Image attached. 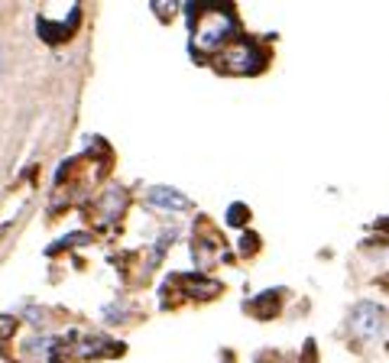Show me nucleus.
Returning <instances> with one entry per match:
<instances>
[{"label":"nucleus","mask_w":389,"mask_h":363,"mask_svg":"<svg viewBox=\"0 0 389 363\" xmlns=\"http://www.w3.org/2000/svg\"><path fill=\"white\" fill-rule=\"evenodd\" d=\"M188 29H192V52L198 59V52L204 55H218L220 49H228L230 39H237L240 23L230 7H214V4H185Z\"/></svg>","instance_id":"nucleus-1"},{"label":"nucleus","mask_w":389,"mask_h":363,"mask_svg":"<svg viewBox=\"0 0 389 363\" xmlns=\"http://www.w3.org/2000/svg\"><path fill=\"white\" fill-rule=\"evenodd\" d=\"M266 62H270V55L246 36H237L228 49H220L214 55V68L220 75H260Z\"/></svg>","instance_id":"nucleus-2"},{"label":"nucleus","mask_w":389,"mask_h":363,"mask_svg":"<svg viewBox=\"0 0 389 363\" xmlns=\"http://www.w3.org/2000/svg\"><path fill=\"white\" fill-rule=\"evenodd\" d=\"M347 328L354 334L357 341H364V344H373V341H380L383 328H386V308L376 302H357L350 308V318H347Z\"/></svg>","instance_id":"nucleus-3"},{"label":"nucleus","mask_w":389,"mask_h":363,"mask_svg":"<svg viewBox=\"0 0 389 363\" xmlns=\"http://www.w3.org/2000/svg\"><path fill=\"white\" fill-rule=\"evenodd\" d=\"M143 202L150 208H156V211H192V198L172 185H152Z\"/></svg>","instance_id":"nucleus-4"},{"label":"nucleus","mask_w":389,"mask_h":363,"mask_svg":"<svg viewBox=\"0 0 389 363\" xmlns=\"http://www.w3.org/2000/svg\"><path fill=\"white\" fill-rule=\"evenodd\" d=\"M124 211H127V188H124V185L104 188L101 202H98V220H101V227H107V224L120 220V218H124Z\"/></svg>","instance_id":"nucleus-5"},{"label":"nucleus","mask_w":389,"mask_h":363,"mask_svg":"<svg viewBox=\"0 0 389 363\" xmlns=\"http://www.w3.org/2000/svg\"><path fill=\"white\" fill-rule=\"evenodd\" d=\"M176 282L182 286V292H185L188 298H198V302H208V298H214L220 292V282H214V279L208 276H194V272H185V276H176Z\"/></svg>","instance_id":"nucleus-6"},{"label":"nucleus","mask_w":389,"mask_h":363,"mask_svg":"<svg viewBox=\"0 0 389 363\" xmlns=\"http://www.w3.org/2000/svg\"><path fill=\"white\" fill-rule=\"evenodd\" d=\"M117 350H124V347L110 344V338H104V334H88L85 341H81V347H78V354L81 357H104V354H117Z\"/></svg>","instance_id":"nucleus-7"},{"label":"nucleus","mask_w":389,"mask_h":363,"mask_svg":"<svg viewBox=\"0 0 389 363\" xmlns=\"http://www.w3.org/2000/svg\"><path fill=\"white\" fill-rule=\"evenodd\" d=\"M270 305H276L279 308V289H270V292H263V296H256L253 302H246V312H253L256 318H272V308Z\"/></svg>","instance_id":"nucleus-8"},{"label":"nucleus","mask_w":389,"mask_h":363,"mask_svg":"<svg viewBox=\"0 0 389 363\" xmlns=\"http://www.w3.org/2000/svg\"><path fill=\"white\" fill-rule=\"evenodd\" d=\"M250 218V211H246V204L244 202H234L228 208V214H224V224L228 227H244V220Z\"/></svg>","instance_id":"nucleus-9"},{"label":"nucleus","mask_w":389,"mask_h":363,"mask_svg":"<svg viewBox=\"0 0 389 363\" xmlns=\"http://www.w3.org/2000/svg\"><path fill=\"white\" fill-rule=\"evenodd\" d=\"M75 244H88V234H68L65 240H59V244L49 246V253H55V250H62V246H75Z\"/></svg>","instance_id":"nucleus-10"},{"label":"nucleus","mask_w":389,"mask_h":363,"mask_svg":"<svg viewBox=\"0 0 389 363\" xmlns=\"http://www.w3.org/2000/svg\"><path fill=\"white\" fill-rule=\"evenodd\" d=\"M150 7H152V13H156L159 20H172V17H176V7H166V0H152Z\"/></svg>","instance_id":"nucleus-11"},{"label":"nucleus","mask_w":389,"mask_h":363,"mask_svg":"<svg viewBox=\"0 0 389 363\" xmlns=\"http://www.w3.org/2000/svg\"><path fill=\"white\" fill-rule=\"evenodd\" d=\"M256 246H260L256 234H253V230H246V234H244V240H240V253H253Z\"/></svg>","instance_id":"nucleus-12"},{"label":"nucleus","mask_w":389,"mask_h":363,"mask_svg":"<svg viewBox=\"0 0 389 363\" xmlns=\"http://www.w3.org/2000/svg\"><path fill=\"white\" fill-rule=\"evenodd\" d=\"M380 227H383V230H386V234H389V218H386V220H380Z\"/></svg>","instance_id":"nucleus-13"},{"label":"nucleus","mask_w":389,"mask_h":363,"mask_svg":"<svg viewBox=\"0 0 389 363\" xmlns=\"http://www.w3.org/2000/svg\"><path fill=\"white\" fill-rule=\"evenodd\" d=\"M0 62H4V59H0Z\"/></svg>","instance_id":"nucleus-14"}]
</instances>
